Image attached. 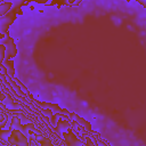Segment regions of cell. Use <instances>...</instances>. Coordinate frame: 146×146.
I'll return each mask as SVG.
<instances>
[{
	"label": "cell",
	"mask_w": 146,
	"mask_h": 146,
	"mask_svg": "<svg viewBox=\"0 0 146 146\" xmlns=\"http://www.w3.org/2000/svg\"><path fill=\"white\" fill-rule=\"evenodd\" d=\"M70 116H71V117H74V120L79 121V122H80V124H82V125H83V127H86V128H87L89 131H91V129H90V125H89V123H88V122L83 121L81 117H79V116H78V115H75V114H70Z\"/></svg>",
	"instance_id": "1"
},
{
	"label": "cell",
	"mask_w": 146,
	"mask_h": 146,
	"mask_svg": "<svg viewBox=\"0 0 146 146\" xmlns=\"http://www.w3.org/2000/svg\"><path fill=\"white\" fill-rule=\"evenodd\" d=\"M11 7V3H9V2H3L2 5H1V9H0V14L1 15H3L9 8Z\"/></svg>",
	"instance_id": "2"
},
{
	"label": "cell",
	"mask_w": 146,
	"mask_h": 146,
	"mask_svg": "<svg viewBox=\"0 0 146 146\" xmlns=\"http://www.w3.org/2000/svg\"><path fill=\"white\" fill-rule=\"evenodd\" d=\"M3 50H5V49H3V46H1V51H2V54H3ZM2 60H3V55L1 56V62H2Z\"/></svg>",
	"instance_id": "3"
}]
</instances>
